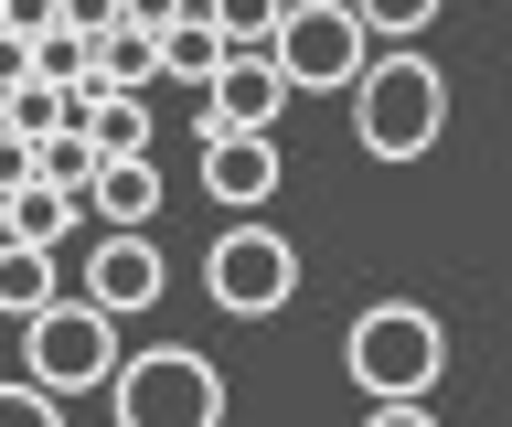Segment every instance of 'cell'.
Here are the masks:
<instances>
[{
	"label": "cell",
	"mask_w": 512,
	"mask_h": 427,
	"mask_svg": "<svg viewBox=\"0 0 512 427\" xmlns=\"http://www.w3.org/2000/svg\"><path fill=\"white\" fill-rule=\"evenodd\" d=\"M352 139H363V161H427L448 139V75L416 54V43H384L363 86H352Z\"/></svg>",
	"instance_id": "obj_1"
},
{
	"label": "cell",
	"mask_w": 512,
	"mask_h": 427,
	"mask_svg": "<svg viewBox=\"0 0 512 427\" xmlns=\"http://www.w3.org/2000/svg\"><path fill=\"white\" fill-rule=\"evenodd\" d=\"M107 427H224V374L192 342H139L107 374Z\"/></svg>",
	"instance_id": "obj_2"
},
{
	"label": "cell",
	"mask_w": 512,
	"mask_h": 427,
	"mask_svg": "<svg viewBox=\"0 0 512 427\" xmlns=\"http://www.w3.org/2000/svg\"><path fill=\"white\" fill-rule=\"evenodd\" d=\"M342 363H352V385H363V406H384V395H438L448 331H438L427 299H374V310H352Z\"/></svg>",
	"instance_id": "obj_3"
},
{
	"label": "cell",
	"mask_w": 512,
	"mask_h": 427,
	"mask_svg": "<svg viewBox=\"0 0 512 427\" xmlns=\"http://www.w3.org/2000/svg\"><path fill=\"white\" fill-rule=\"evenodd\" d=\"M267 54H278V75L299 97H352L384 43H374V22H363L352 0H288V22L267 33Z\"/></svg>",
	"instance_id": "obj_4"
},
{
	"label": "cell",
	"mask_w": 512,
	"mask_h": 427,
	"mask_svg": "<svg viewBox=\"0 0 512 427\" xmlns=\"http://www.w3.org/2000/svg\"><path fill=\"white\" fill-rule=\"evenodd\" d=\"M203 299H214L224 321H278L288 299H299V246L267 214H235L214 235V257H203Z\"/></svg>",
	"instance_id": "obj_5"
},
{
	"label": "cell",
	"mask_w": 512,
	"mask_h": 427,
	"mask_svg": "<svg viewBox=\"0 0 512 427\" xmlns=\"http://www.w3.org/2000/svg\"><path fill=\"white\" fill-rule=\"evenodd\" d=\"M22 374L54 395H107L118 374V310H96V299H43L22 321Z\"/></svg>",
	"instance_id": "obj_6"
},
{
	"label": "cell",
	"mask_w": 512,
	"mask_h": 427,
	"mask_svg": "<svg viewBox=\"0 0 512 427\" xmlns=\"http://www.w3.org/2000/svg\"><path fill=\"white\" fill-rule=\"evenodd\" d=\"M192 139H203V193H214L224 214H267V203H278L288 161H278L267 129H192Z\"/></svg>",
	"instance_id": "obj_7"
},
{
	"label": "cell",
	"mask_w": 512,
	"mask_h": 427,
	"mask_svg": "<svg viewBox=\"0 0 512 427\" xmlns=\"http://www.w3.org/2000/svg\"><path fill=\"white\" fill-rule=\"evenodd\" d=\"M160 289H171V257L150 246V225H107L86 257V299L96 310H118V321H139V310H160Z\"/></svg>",
	"instance_id": "obj_8"
},
{
	"label": "cell",
	"mask_w": 512,
	"mask_h": 427,
	"mask_svg": "<svg viewBox=\"0 0 512 427\" xmlns=\"http://www.w3.org/2000/svg\"><path fill=\"white\" fill-rule=\"evenodd\" d=\"M288 97H299V86H288L278 54L256 43V54H235V65L203 86V129H278V107H288Z\"/></svg>",
	"instance_id": "obj_9"
},
{
	"label": "cell",
	"mask_w": 512,
	"mask_h": 427,
	"mask_svg": "<svg viewBox=\"0 0 512 427\" xmlns=\"http://www.w3.org/2000/svg\"><path fill=\"white\" fill-rule=\"evenodd\" d=\"M224 65H235V43H224L214 11H182V22L160 33V86H214Z\"/></svg>",
	"instance_id": "obj_10"
},
{
	"label": "cell",
	"mask_w": 512,
	"mask_h": 427,
	"mask_svg": "<svg viewBox=\"0 0 512 427\" xmlns=\"http://www.w3.org/2000/svg\"><path fill=\"white\" fill-rule=\"evenodd\" d=\"M64 246H32V235H0V310L11 321H32L43 299H64Z\"/></svg>",
	"instance_id": "obj_11"
},
{
	"label": "cell",
	"mask_w": 512,
	"mask_h": 427,
	"mask_svg": "<svg viewBox=\"0 0 512 427\" xmlns=\"http://www.w3.org/2000/svg\"><path fill=\"white\" fill-rule=\"evenodd\" d=\"M86 214H96V225H150V214H160V171H150V150H128V161L96 171Z\"/></svg>",
	"instance_id": "obj_12"
},
{
	"label": "cell",
	"mask_w": 512,
	"mask_h": 427,
	"mask_svg": "<svg viewBox=\"0 0 512 427\" xmlns=\"http://www.w3.org/2000/svg\"><path fill=\"white\" fill-rule=\"evenodd\" d=\"M86 139L107 150V161H128V150H150V139H160V118H150V97H139V86H107V97L86 107Z\"/></svg>",
	"instance_id": "obj_13"
},
{
	"label": "cell",
	"mask_w": 512,
	"mask_h": 427,
	"mask_svg": "<svg viewBox=\"0 0 512 427\" xmlns=\"http://www.w3.org/2000/svg\"><path fill=\"white\" fill-rule=\"evenodd\" d=\"M75 214H86V193H54V182H22L11 193V235H32V246H64Z\"/></svg>",
	"instance_id": "obj_14"
},
{
	"label": "cell",
	"mask_w": 512,
	"mask_h": 427,
	"mask_svg": "<svg viewBox=\"0 0 512 427\" xmlns=\"http://www.w3.org/2000/svg\"><path fill=\"white\" fill-rule=\"evenodd\" d=\"M96 75H107V86H150L160 75V33H139V22L96 33Z\"/></svg>",
	"instance_id": "obj_15"
},
{
	"label": "cell",
	"mask_w": 512,
	"mask_h": 427,
	"mask_svg": "<svg viewBox=\"0 0 512 427\" xmlns=\"http://www.w3.org/2000/svg\"><path fill=\"white\" fill-rule=\"evenodd\" d=\"M96 171H107V150H96L86 129H54V139H43V182H54V193H96Z\"/></svg>",
	"instance_id": "obj_16"
},
{
	"label": "cell",
	"mask_w": 512,
	"mask_h": 427,
	"mask_svg": "<svg viewBox=\"0 0 512 427\" xmlns=\"http://www.w3.org/2000/svg\"><path fill=\"white\" fill-rule=\"evenodd\" d=\"M192 11H214V22H224V43H235V54H256V43H267V33H278V22H288V0H192Z\"/></svg>",
	"instance_id": "obj_17"
},
{
	"label": "cell",
	"mask_w": 512,
	"mask_h": 427,
	"mask_svg": "<svg viewBox=\"0 0 512 427\" xmlns=\"http://www.w3.org/2000/svg\"><path fill=\"white\" fill-rule=\"evenodd\" d=\"M352 11L374 22V43H416V33H427V22L448 11V0H352Z\"/></svg>",
	"instance_id": "obj_18"
},
{
	"label": "cell",
	"mask_w": 512,
	"mask_h": 427,
	"mask_svg": "<svg viewBox=\"0 0 512 427\" xmlns=\"http://www.w3.org/2000/svg\"><path fill=\"white\" fill-rule=\"evenodd\" d=\"M0 427H64V395L22 374V385H0Z\"/></svg>",
	"instance_id": "obj_19"
},
{
	"label": "cell",
	"mask_w": 512,
	"mask_h": 427,
	"mask_svg": "<svg viewBox=\"0 0 512 427\" xmlns=\"http://www.w3.org/2000/svg\"><path fill=\"white\" fill-rule=\"evenodd\" d=\"M22 182H43V150L22 129H0V193H22Z\"/></svg>",
	"instance_id": "obj_20"
},
{
	"label": "cell",
	"mask_w": 512,
	"mask_h": 427,
	"mask_svg": "<svg viewBox=\"0 0 512 427\" xmlns=\"http://www.w3.org/2000/svg\"><path fill=\"white\" fill-rule=\"evenodd\" d=\"M363 427H438V417H427V395H384V406H363Z\"/></svg>",
	"instance_id": "obj_21"
},
{
	"label": "cell",
	"mask_w": 512,
	"mask_h": 427,
	"mask_svg": "<svg viewBox=\"0 0 512 427\" xmlns=\"http://www.w3.org/2000/svg\"><path fill=\"white\" fill-rule=\"evenodd\" d=\"M0 86H32V33H11V22H0Z\"/></svg>",
	"instance_id": "obj_22"
},
{
	"label": "cell",
	"mask_w": 512,
	"mask_h": 427,
	"mask_svg": "<svg viewBox=\"0 0 512 427\" xmlns=\"http://www.w3.org/2000/svg\"><path fill=\"white\" fill-rule=\"evenodd\" d=\"M64 22H75V33H118L128 11H118V0H64Z\"/></svg>",
	"instance_id": "obj_23"
},
{
	"label": "cell",
	"mask_w": 512,
	"mask_h": 427,
	"mask_svg": "<svg viewBox=\"0 0 512 427\" xmlns=\"http://www.w3.org/2000/svg\"><path fill=\"white\" fill-rule=\"evenodd\" d=\"M118 11H128V22H139V33H171V22H182V11H192V0H118Z\"/></svg>",
	"instance_id": "obj_24"
},
{
	"label": "cell",
	"mask_w": 512,
	"mask_h": 427,
	"mask_svg": "<svg viewBox=\"0 0 512 427\" xmlns=\"http://www.w3.org/2000/svg\"><path fill=\"white\" fill-rule=\"evenodd\" d=\"M0 235H11V193H0Z\"/></svg>",
	"instance_id": "obj_25"
}]
</instances>
